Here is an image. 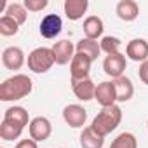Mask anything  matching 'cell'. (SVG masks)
I'll list each match as a JSON object with an SVG mask.
<instances>
[{
    "mask_svg": "<svg viewBox=\"0 0 148 148\" xmlns=\"http://www.w3.org/2000/svg\"><path fill=\"white\" fill-rule=\"evenodd\" d=\"M63 119L70 127L79 129V127H84L87 120V112L80 105H66L63 110Z\"/></svg>",
    "mask_w": 148,
    "mask_h": 148,
    "instance_id": "52a82bcc",
    "label": "cell"
},
{
    "mask_svg": "<svg viewBox=\"0 0 148 148\" xmlns=\"http://www.w3.org/2000/svg\"><path fill=\"white\" fill-rule=\"evenodd\" d=\"M125 56L131 61L145 63L148 59V42L145 38H132L125 45Z\"/></svg>",
    "mask_w": 148,
    "mask_h": 148,
    "instance_id": "30bf717a",
    "label": "cell"
},
{
    "mask_svg": "<svg viewBox=\"0 0 148 148\" xmlns=\"http://www.w3.org/2000/svg\"><path fill=\"white\" fill-rule=\"evenodd\" d=\"M75 49H77V52H82V54L89 56L92 61L98 59V56H99V52H101L99 42H98V40H92V38H86V37L77 42Z\"/></svg>",
    "mask_w": 148,
    "mask_h": 148,
    "instance_id": "ffe728a7",
    "label": "cell"
},
{
    "mask_svg": "<svg viewBox=\"0 0 148 148\" xmlns=\"http://www.w3.org/2000/svg\"><path fill=\"white\" fill-rule=\"evenodd\" d=\"M138 75H139L141 82L148 86V59H146L145 63H141V64H139V71H138Z\"/></svg>",
    "mask_w": 148,
    "mask_h": 148,
    "instance_id": "4316f807",
    "label": "cell"
},
{
    "mask_svg": "<svg viewBox=\"0 0 148 148\" xmlns=\"http://www.w3.org/2000/svg\"><path fill=\"white\" fill-rule=\"evenodd\" d=\"M120 122H122V108L119 105H113V106L101 108V112L92 119L91 127L94 132H98L99 136L105 138L106 134L115 131Z\"/></svg>",
    "mask_w": 148,
    "mask_h": 148,
    "instance_id": "7a4b0ae2",
    "label": "cell"
},
{
    "mask_svg": "<svg viewBox=\"0 0 148 148\" xmlns=\"http://www.w3.org/2000/svg\"><path fill=\"white\" fill-rule=\"evenodd\" d=\"M18 32H19V25L12 18H9L5 14L0 18V35H2V37H12Z\"/></svg>",
    "mask_w": 148,
    "mask_h": 148,
    "instance_id": "cb8c5ba5",
    "label": "cell"
},
{
    "mask_svg": "<svg viewBox=\"0 0 148 148\" xmlns=\"http://www.w3.org/2000/svg\"><path fill=\"white\" fill-rule=\"evenodd\" d=\"M28 132L33 141L42 143V141L49 139V136L52 134V124L45 117H35V119H32V122L28 125Z\"/></svg>",
    "mask_w": 148,
    "mask_h": 148,
    "instance_id": "5b68a950",
    "label": "cell"
},
{
    "mask_svg": "<svg viewBox=\"0 0 148 148\" xmlns=\"http://www.w3.org/2000/svg\"><path fill=\"white\" fill-rule=\"evenodd\" d=\"M105 32V25H103V19L98 18V16H87L86 21H84V35L86 38H92V40H98Z\"/></svg>",
    "mask_w": 148,
    "mask_h": 148,
    "instance_id": "e0dca14e",
    "label": "cell"
},
{
    "mask_svg": "<svg viewBox=\"0 0 148 148\" xmlns=\"http://www.w3.org/2000/svg\"><path fill=\"white\" fill-rule=\"evenodd\" d=\"M23 125L12 122V120H5L2 119V124H0V138H2L4 141H14L21 136L23 132Z\"/></svg>",
    "mask_w": 148,
    "mask_h": 148,
    "instance_id": "d6986e66",
    "label": "cell"
},
{
    "mask_svg": "<svg viewBox=\"0 0 148 148\" xmlns=\"http://www.w3.org/2000/svg\"><path fill=\"white\" fill-rule=\"evenodd\" d=\"M63 30V21L58 14H47L40 21V35L44 38H56Z\"/></svg>",
    "mask_w": 148,
    "mask_h": 148,
    "instance_id": "8fae6325",
    "label": "cell"
},
{
    "mask_svg": "<svg viewBox=\"0 0 148 148\" xmlns=\"http://www.w3.org/2000/svg\"><path fill=\"white\" fill-rule=\"evenodd\" d=\"M125 66H127V59H125V54H122V52L110 54V56H106L105 61H103V70H105V73H106L108 77H112L113 80L124 75Z\"/></svg>",
    "mask_w": 148,
    "mask_h": 148,
    "instance_id": "8992f818",
    "label": "cell"
},
{
    "mask_svg": "<svg viewBox=\"0 0 148 148\" xmlns=\"http://www.w3.org/2000/svg\"><path fill=\"white\" fill-rule=\"evenodd\" d=\"M71 89H73V94L77 96V99L80 101H91L94 99V94H96V84L91 79L71 82Z\"/></svg>",
    "mask_w": 148,
    "mask_h": 148,
    "instance_id": "5bb4252c",
    "label": "cell"
},
{
    "mask_svg": "<svg viewBox=\"0 0 148 148\" xmlns=\"http://www.w3.org/2000/svg\"><path fill=\"white\" fill-rule=\"evenodd\" d=\"M23 5L30 12H40V11H44L49 5V2H47V0H25Z\"/></svg>",
    "mask_w": 148,
    "mask_h": 148,
    "instance_id": "484cf974",
    "label": "cell"
},
{
    "mask_svg": "<svg viewBox=\"0 0 148 148\" xmlns=\"http://www.w3.org/2000/svg\"><path fill=\"white\" fill-rule=\"evenodd\" d=\"M91 64L92 59L82 52H75L71 63H70V75H71V82L75 80H84L89 79V73H91Z\"/></svg>",
    "mask_w": 148,
    "mask_h": 148,
    "instance_id": "277c9868",
    "label": "cell"
},
{
    "mask_svg": "<svg viewBox=\"0 0 148 148\" xmlns=\"http://www.w3.org/2000/svg\"><path fill=\"white\" fill-rule=\"evenodd\" d=\"M33 89V82L25 73H18V75L9 77L7 80L2 82L0 86V99L2 101H18L26 98Z\"/></svg>",
    "mask_w": 148,
    "mask_h": 148,
    "instance_id": "6da1fadb",
    "label": "cell"
},
{
    "mask_svg": "<svg viewBox=\"0 0 148 148\" xmlns=\"http://www.w3.org/2000/svg\"><path fill=\"white\" fill-rule=\"evenodd\" d=\"M25 52L21 47H16V45H11L7 49H4L2 52V64L7 68V70H19L23 64H25Z\"/></svg>",
    "mask_w": 148,
    "mask_h": 148,
    "instance_id": "7c38bea8",
    "label": "cell"
},
{
    "mask_svg": "<svg viewBox=\"0 0 148 148\" xmlns=\"http://www.w3.org/2000/svg\"><path fill=\"white\" fill-rule=\"evenodd\" d=\"M103 145H105L103 136L94 132L91 125L84 127V131L80 132V146L82 148H103Z\"/></svg>",
    "mask_w": 148,
    "mask_h": 148,
    "instance_id": "ac0fdd59",
    "label": "cell"
},
{
    "mask_svg": "<svg viewBox=\"0 0 148 148\" xmlns=\"http://www.w3.org/2000/svg\"><path fill=\"white\" fill-rule=\"evenodd\" d=\"M63 9H64V14L70 21H79L87 12L89 2L87 0H64Z\"/></svg>",
    "mask_w": 148,
    "mask_h": 148,
    "instance_id": "4fadbf2b",
    "label": "cell"
},
{
    "mask_svg": "<svg viewBox=\"0 0 148 148\" xmlns=\"http://www.w3.org/2000/svg\"><path fill=\"white\" fill-rule=\"evenodd\" d=\"M5 16L12 18L18 25H23V23L26 21V18H28V11H26V7H25L23 4L14 2V4H9V5H7V9H5Z\"/></svg>",
    "mask_w": 148,
    "mask_h": 148,
    "instance_id": "7402d4cb",
    "label": "cell"
},
{
    "mask_svg": "<svg viewBox=\"0 0 148 148\" xmlns=\"http://www.w3.org/2000/svg\"><path fill=\"white\" fill-rule=\"evenodd\" d=\"M99 45H101V51L106 52V56H110V54H117V52H119L122 42H120V38L108 35V37H103V38H101Z\"/></svg>",
    "mask_w": 148,
    "mask_h": 148,
    "instance_id": "d4e9b609",
    "label": "cell"
},
{
    "mask_svg": "<svg viewBox=\"0 0 148 148\" xmlns=\"http://www.w3.org/2000/svg\"><path fill=\"white\" fill-rule=\"evenodd\" d=\"M115 12H117L119 19L129 23V21H134L139 16V5L134 0H120L115 7Z\"/></svg>",
    "mask_w": 148,
    "mask_h": 148,
    "instance_id": "9a60e30c",
    "label": "cell"
},
{
    "mask_svg": "<svg viewBox=\"0 0 148 148\" xmlns=\"http://www.w3.org/2000/svg\"><path fill=\"white\" fill-rule=\"evenodd\" d=\"M94 99L101 105V108L113 106L117 103V92H115V84L113 82H101L96 86V94Z\"/></svg>",
    "mask_w": 148,
    "mask_h": 148,
    "instance_id": "9c48e42d",
    "label": "cell"
},
{
    "mask_svg": "<svg viewBox=\"0 0 148 148\" xmlns=\"http://www.w3.org/2000/svg\"><path fill=\"white\" fill-rule=\"evenodd\" d=\"M110 148H138V139L132 132H120L112 141Z\"/></svg>",
    "mask_w": 148,
    "mask_h": 148,
    "instance_id": "603a6c76",
    "label": "cell"
},
{
    "mask_svg": "<svg viewBox=\"0 0 148 148\" xmlns=\"http://www.w3.org/2000/svg\"><path fill=\"white\" fill-rule=\"evenodd\" d=\"M146 129H148V122H146Z\"/></svg>",
    "mask_w": 148,
    "mask_h": 148,
    "instance_id": "f1b7e54d",
    "label": "cell"
},
{
    "mask_svg": "<svg viewBox=\"0 0 148 148\" xmlns=\"http://www.w3.org/2000/svg\"><path fill=\"white\" fill-rule=\"evenodd\" d=\"M4 119L5 120H12V122H16V124H19V125H30V115H28V112L23 108V106H11V108H7L5 112H4Z\"/></svg>",
    "mask_w": 148,
    "mask_h": 148,
    "instance_id": "44dd1931",
    "label": "cell"
},
{
    "mask_svg": "<svg viewBox=\"0 0 148 148\" xmlns=\"http://www.w3.org/2000/svg\"><path fill=\"white\" fill-rule=\"evenodd\" d=\"M26 63H28V68L33 73H45V71H49L52 68V64L56 61H54L52 49H49V47H37V49H33L28 54Z\"/></svg>",
    "mask_w": 148,
    "mask_h": 148,
    "instance_id": "3957f363",
    "label": "cell"
},
{
    "mask_svg": "<svg viewBox=\"0 0 148 148\" xmlns=\"http://www.w3.org/2000/svg\"><path fill=\"white\" fill-rule=\"evenodd\" d=\"M113 84H115V92H117V101L119 103H125L134 96V86H132V80L129 77L122 75V77L115 79Z\"/></svg>",
    "mask_w": 148,
    "mask_h": 148,
    "instance_id": "2e32d148",
    "label": "cell"
},
{
    "mask_svg": "<svg viewBox=\"0 0 148 148\" xmlns=\"http://www.w3.org/2000/svg\"><path fill=\"white\" fill-rule=\"evenodd\" d=\"M51 49H52L56 64H61V66L71 63L73 56H75V51H77L75 45H73L70 40H59V42H56Z\"/></svg>",
    "mask_w": 148,
    "mask_h": 148,
    "instance_id": "ba28073f",
    "label": "cell"
},
{
    "mask_svg": "<svg viewBox=\"0 0 148 148\" xmlns=\"http://www.w3.org/2000/svg\"><path fill=\"white\" fill-rule=\"evenodd\" d=\"M14 148H38V146H37V141H33V139L30 138V139H21V141H18V145H16Z\"/></svg>",
    "mask_w": 148,
    "mask_h": 148,
    "instance_id": "83f0119b",
    "label": "cell"
}]
</instances>
